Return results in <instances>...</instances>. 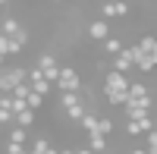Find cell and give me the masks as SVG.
Instances as JSON below:
<instances>
[{"mask_svg":"<svg viewBox=\"0 0 157 154\" xmlns=\"http://www.w3.org/2000/svg\"><path fill=\"white\" fill-rule=\"evenodd\" d=\"M54 85H60V91H78V88H82V79H78V72L72 66H60V75H57Z\"/></svg>","mask_w":157,"mask_h":154,"instance_id":"6da1fadb","label":"cell"},{"mask_svg":"<svg viewBox=\"0 0 157 154\" xmlns=\"http://www.w3.org/2000/svg\"><path fill=\"white\" fill-rule=\"evenodd\" d=\"M38 69H41V75H44L50 85H54L57 75H60V63H57L54 54H41V57H38Z\"/></svg>","mask_w":157,"mask_h":154,"instance_id":"7a4b0ae2","label":"cell"},{"mask_svg":"<svg viewBox=\"0 0 157 154\" xmlns=\"http://www.w3.org/2000/svg\"><path fill=\"white\" fill-rule=\"evenodd\" d=\"M126 88H129V75L126 72L110 69L107 75H104V91H126Z\"/></svg>","mask_w":157,"mask_h":154,"instance_id":"3957f363","label":"cell"},{"mask_svg":"<svg viewBox=\"0 0 157 154\" xmlns=\"http://www.w3.org/2000/svg\"><path fill=\"white\" fill-rule=\"evenodd\" d=\"M148 129H154V117H151V113H148V117H138V120H126V132L132 135V138L145 135Z\"/></svg>","mask_w":157,"mask_h":154,"instance_id":"277c9868","label":"cell"},{"mask_svg":"<svg viewBox=\"0 0 157 154\" xmlns=\"http://www.w3.org/2000/svg\"><path fill=\"white\" fill-rule=\"evenodd\" d=\"M101 16L104 19H113V16H129V3L126 0H107L101 6Z\"/></svg>","mask_w":157,"mask_h":154,"instance_id":"5b68a950","label":"cell"},{"mask_svg":"<svg viewBox=\"0 0 157 154\" xmlns=\"http://www.w3.org/2000/svg\"><path fill=\"white\" fill-rule=\"evenodd\" d=\"M110 60H113V69H116V72H126V75H129V69H135V63H132V50H129V47H123L120 54H113Z\"/></svg>","mask_w":157,"mask_h":154,"instance_id":"8992f818","label":"cell"},{"mask_svg":"<svg viewBox=\"0 0 157 154\" xmlns=\"http://www.w3.org/2000/svg\"><path fill=\"white\" fill-rule=\"evenodd\" d=\"M107 35H110V22H107V19H94V22H88V38H91V41H104Z\"/></svg>","mask_w":157,"mask_h":154,"instance_id":"52a82bcc","label":"cell"},{"mask_svg":"<svg viewBox=\"0 0 157 154\" xmlns=\"http://www.w3.org/2000/svg\"><path fill=\"white\" fill-rule=\"evenodd\" d=\"M19 50H22V44H19V41H13L10 35L0 32V54H3V57H16Z\"/></svg>","mask_w":157,"mask_h":154,"instance_id":"ba28073f","label":"cell"},{"mask_svg":"<svg viewBox=\"0 0 157 154\" xmlns=\"http://www.w3.org/2000/svg\"><path fill=\"white\" fill-rule=\"evenodd\" d=\"M101 47H104V54H110V57H113V54H120V50H123L126 44H123V38H116V35H107V38L101 41Z\"/></svg>","mask_w":157,"mask_h":154,"instance_id":"9c48e42d","label":"cell"},{"mask_svg":"<svg viewBox=\"0 0 157 154\" xmlns=\"http://www.w3.org/2000/svg\"><path fill=\"white\" fill-rule=\"evenodd\" d=\"M13 123H16V126H25V129H29V126L35 123V110H32V107H22L19 113H13Z\"/></svg>","mask_w":157,"mask_h":154,"instance_id":"30bf717a","label":"cell"},{"mask_svg":"<svg viewBox=\"0 0 157 154\" xmlns=\"http://www.w3.org/2000/svg\"><path fill=\"white\" fill-rule=\"evenodd\" d=\"M88 148L101 154V151H107V135H101V132H88Z\"/></svg>","mask_w":157,"mask_h":154,"instance_id":"8fae6325","label":"cell"},{"mask_svg":"<svg viewBox=\"0 0 157 154\" xmlns=\"http://www.w3.org/2000/svg\"><path fill=\"white\" fill-rule=\"evenodd\" d=\"M138 47V54H148V57H157V41H154V35H145L141 41L135 44Z\"/></svg>","mask_w":157,"mask_h":154,"instance_id":"7c38bea8","label":"cell"},{"mask_svg":"<svg viewBox=\"0 0 157 154\" xmlns=\"http://www.w3.org/2000/svg\"><path fill=\"white\" fill-rule=\"evenodd\" d=\"M78 126H82L85 132H98V113L94 110H85V117L78 120Z\"/></svg>","mask_w":157,"mask_h":154,"instance_id":"4fadbf2b","label":"cell"},{"mask_svg":"<svg viewBox=\"0 0 157 154\" xmlns=\"http://www.w3.org/2000/svg\"><path fill=\"white\" fill-rule=\"evenodd\" d=\"M154 63H157V57L138 54V57H135V69H138V72H151V69H154Z\"/></svg>","mask_w":157,"mask_h":154,"instance_id":"5bb4252c","label":"cell"},{"mask_svg":"<svg viewBox=\"0 0 157 154\" xmlns=\"http://www.w3.org/2000/svg\"><path fill=\"white\" fill-rule=\"evenodd\" d=\"M10 142L25 145V142H29V129H25V126H13V129H10Z\"/></svg>","mask_w":157,"mask_h":154,"instance_id":"9a60e30c","label":"cell"},{"mask_svg":"<svg viewBox=\"0 0 157 154\" xmlns=\"http://www.w3.org/2000/svg\"><path fill=\"white\" fill-rule=\"evenodd\" d=\"M126 94H129V98H145V94H151V91H148V85H145V82H129Z\"/></svg>","mask_w":157,"mask_h":154,"instance_id":"2e32d148","label":"cell"},{"mask_svg":"<svg viewBox=\"0 0 157 154\" xmlns=\"http://www.w3.org/2000/svg\"><path fill=\"white\" fill-rule=\"evenodd\" d=\"M19 29H22V25H19V19H13V16H6L3 22H0V32H3V35H10V38L16 35Z\"/></svg>","mask_w":157,"mask_h":154,"instance_id":"e0dca14e","label":"cell"},{"mask_svg":"<svg viewBox=\"0 0 157 154\" xmlns=\"http://www.w3.org/2000/svg\"><path fill=\"white\" fill-rule=\"evenodd\" d=\"M25 107H32V110L38 113V110L44 107V94H38V91H29V94H25Z\"/></svg>","mask_w":157,"mask_h":154,"instance_id":"ac0fdd59","label":"cell"},{"mask_svg":"<svg viewBox=\"0 0 157 154\" xmlns=\"http://www.w3.org/2000/svg\"><path fill=\"white\" fill-rule=\"evenodd\" d=\"M75 101H82V91H60V107H69Z\"/></svg>","mask_w":157,"mask_h":154,"instance_id":"d6986e66","label":"cell"},{"mask_svg":"<svg viewBox=\"0 0 157 154\" xmlns=\"http://www.w3.org/2000/svg\"><path fill=\"white\" fill-rule=\"evenodd\" d=\"M47 145H50L47 138H44V135H38L35 142H32V148H29V154H44V151H47Z\"/></svg>","mask_w":157,"mask_h":154,"instance_id":"ffe728a7","label":"cell"},{"mask_svg":"<svg viewBox=\"0 0 157 154\" xmlns=\"http://www.w3.org/2000/svg\"><path fill=\"white\" fill-rule=\"evenodd\" d=\"M98 132H101V135H113V120L98 117Z\"/></svg>","mask_w":157,"mask_h":154,"instance_id":"44dd1931","label":"cell"},{"mask_svg":"<svg viewBox=\"0 0 157 154\" xmlns=\"http://www.w3.org/2000/svg\"><path fill=\"white\" fill-rule=\"evenodd\" d=\"M6 154H29L25 145H16V142H6Z\"/></svg>","mask_w":157,"mask_h":154,"instance_id":"7402d4cb","label":"cell"},{"mask_svg":"<svg viewBox=\"0 0 157 154\" xmlns=\"http://www.w3.org/2000/svg\"><path fill=\"white\" fill-rule=\"evenodd\" d=\"M13 41H19V44L25 47V44H29V32H25V29H19L16 35H13Z\"/></svg>","mask_w":157,"mask_h":154,"instance_id":"603a6c76","label":"cell"},{"mask_svg":"<svg viewBox=\"0 0 157 154\" xmlns=\"http://www.w3.org/2000/svg\"><path fill=\"white\" fill-rule=\"evenodd\" d=\"M72 154H94L91 148H78V151H72Z\"/></svg>","mask_w":157,"mask_h":154,"instance_id":"cb8c5ba5","label":"cell"},{"mask_svg":"<svg viewBox=\"0 0 157 154\" xmlns=\"http://www.w3.org/2000/svg\"><path fill=\"white\" fill-rule=\"evenodd\" d=\"M129 154H148L145 148H132V151H129Z\"/></svg>","mask_w":157,"mask_h":154,"instance_id":"d4e9b609","label":"cell"},{"mask_svg":"<svg viewBox=\"0 0 157 154\" xmlns=\"http://www.w3.org/2000/svg\"><path fill=\"white\" fill-rule=\"evenodd\" d=\"M44 154H60V151H57L54 145H47V151H44Z\"/></svg>","mask_w":157,"mask_h":154,"instance_id":"484cf974","label":"cell"},{"mask_svg":"<svg viewBox=\"0 0 157 154\" xmlns=\"http://www.w3.org/2000/svg\"><path fill=\"white\" fill-rule=\"evenodd\" d=\"M3 60H6V57H3V54H0V66H3Z\"/></svg>","mask_w":157,"mask_h":154,"instance_id":"4316f807","label":"cell"},{"mask_svg":"<svg viewBox=\"0 0 157 154\" xmlns=\"http://www.w3.org/2000/svg\"><path fill=\"white\" fill-rule=\"evenodd\" d=\"M6 3H10V0H0V6H6Z\"/></svg>","mask_w":157,"mask_h":154,"instance_id":"83f0119b","label":"cell"},{"mask_svg":"<svg viewBox=\"0 0 157 154\" xmlns=\"http://www.w3.org/2000/svg\"><path fill=\"white\" fill-rule=\"evenodd\" d=\"M50 3H63V0H50Z\"/></svg>","mask_w":157,"mask_h":154,"instance_id":"f1b7e54d","label":"cell"},{"mask_svg":"<svg viewBox=\"0 0 157 154\" xmlns=\"http://www.w3.org/2000/svg\"><path fill=\"white\" fill-rule=\"evenodd\" d=\"M88 3H91V0H88Z\"/></svg>","mask_w":157,"mask_h":154,"instance_id":"f546056e","label":"cell"}]
</instances>
